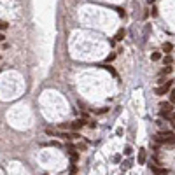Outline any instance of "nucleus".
<instances>
[{"label": "nucleus", "instance_id": "nucleus-16", "mask_svg": "<svg viewBox=\"0 0 175 175\" xmlns=\"http://www.w3.org/2000/svg\"><path fill=\"white\" fill-rule=\"evenodd\" d=\"M170 117H172V126L175 128V112H172V116H170Z\"/></svg>", "mask_w": 175, "mask_h": 175}, {"label": "nucleus", "instance_id": "nucleus-10", "mask_svg": "<svg viewBox=\"0 0 175 175\" xmlns=\"http://www.w3.org/2000/svg\"><path fill=\"white\" fill-rule=\"evenodd\" d=\"M103 68H105V70H109V72H110V74L114 76V77H117V72L114 70V68H112V67H109V65H107V67H103Z\"/></svg>", "mask_w": 175, "mask_h": 175}, {"label": "nucleus", "instance_id": "nucleus-7", "mask_svg": "<svg viewBox=\"0 0 175 175\" xmlns=\"http://www.w3.org/2000/svg\"><path fill=\"white\" fill-rule=\"evenodd\" d=\"M116 40H123L124 39V30L121 28V30H117V33H116V37H114Z\"/></svg>", "mask_w": 175, "mask_h": 175}, {"label": "nucleus", "instance_id": "nucleus-13", "mask_svg": "<svg viewBox=\"0 0 175 175\" xmlns=\"http://www.w3.org/2000/svg\"><path fill=\"white\" fill-rule=\"evenodd\" d=\"M163 61H165L166 65H172V56H165V58H163Z\"/></svg>", "mask_w": 175, "mask_h": 175}, {"label": "nucleus", "instance_id": "nucleus-4", "mask_svg": "<svg viewBox=\"0 0 175 175\" xmlns=\"http://www.w3.org/2000/svg\"><path fill=\"white\" fill-rule=\"evenodd\" d=\"M151 170L154 172V175H168V170H166V168H158L156 165H151Z\"/></svg>", "mask_w": 175, "mask_h": 175}, {"label": "nucleus", "instance_id": "nucleus-8", "mask_svg": "<svg viewBox=\"0 0 175 175\" xmlns=\"http://www.w3.org/2000/svg\"><path fill=\"white\" fill-rule=\"evenodd\" d=\"M151 60H152V61H159V60H161V53H152Z\"/></svg>", "mask_w": 175, "mask_h": 175}, {"label": "nucleus", "instance_id": "nucleus-17", "mask_svg": "<svg viewBox=\"0 0 175 175\" xmlns=\"http://www.w3.org/2000/svg\"><path fill=\"white\" fill-rule=\"evenodd\" d=\"M170 102H172V103H175V95H174V93H172V97H170Z\"/></svg>", "mask_w": 175, "mask_h": 175}, {"label": "nucleus", "instance_id": "nucleus-12", "mask_svg": "<svg viewBox=\"0 0 175 175\" xmlns=\"http://www.w3.org/2000/svg\"><path fill=\"white\" fill-rule=\"evenodd\" d=\"M128 168H131V161H124L123 163V170H128Z\"/></svg>", "mask_w": 175, "mask_h": 175}, {"label": "nucleus", "instance_id": "nucleus-9", "mask_svg": "<svg viewBox=\"0 0 175 175\" xmlns=\"http://www.w3.org/2000/svg\"><path fill=\"white\" fill-rule=\"evenodd\" d=\"M163 51H165V53H170V51H172V44H170V42H166V44L163 46Z\"/></svg>", "mask_w": 175, "mask_h": 175}, {"label": "nucleus", "instance_id": "nucleus-14", "mask_svg": "<svg viewBox=\"0 0 175 175\" xmlns=\"http://www.w3.org/2000/svg\"><path fill=\"white\" fill-rule=\"evenodd\" d=\"M7 26H9V25H7L5 21H0V30H7Z\"/></svg>", "mask_w": 175, "mask_h": 175}, {"label": "nucleus", "instance_id": "nucleus-2", "mask_svg": "<svg viewBox=\"0 0 175 175\" xmlns=\"http://www.w3.org/2000/svg\"><path fill=\"white\" fill-rule=\"evenodd\" d=\"M159 116L161 117L172 116V105H170V103H161V105H159Z\"/></svg>", "mask_w": 175, "mask_h": 175}, {"label": "nucleus", "instance_id": "nucleus-18", "mask_svg": "<svg viewBox=\"0 0 175 175\" xmlns=\"http://www.w3.org/2000/svg\"><path fill=\"white\" fill-rule=\"evenodd\" d=\"M5 39V37H4V35H2V33H0V42H2V40Z\"/></svg>", "mask_w": 175, "mask_h": 175}, {"label": "nucleus", "instance_id": "nucleus-11", "mask_svg": "<svg viewBox=\"0 0 175 175\" xmlns=\"http://www.w3.org/2000/svg\"><path fill=\"white\" fill-rule=\"evenodd\" d=\"M170 72H172V67L168 65L166 68H163V70H161V76H165V74H170Z\"/></svg>", "mask_w": 175, "mask_h": 175}, {"label": "nucleus", "instance_id": "nucleus-6", "mask_svg": "<svg viewBox=\"0 0 175 175\" xmlns=\"http://www.w3.org/2000/svg\"><path fill=\"white\" fill-rule=\"evenodd\" d=\"M145 159H147L145 149H140V151H138V163H140V165H144V163H145Z\"/></svg>", "mask_w": 175, "mask_h": 175}, {"label": "nucleus", "instance_id": "nucleus-3", "mask_svg": "<svg viewBox=\"0 0 175 175\" xmlns=\"http://www.w3.org/2000/svg\"><path fill=\"white\" fill-rule=\"evenodd\" d=\"M170 88H172V81H166V82H163L161 86H158V88H156V95H159V97H161V95L168 93V89H170Z\"/></svg>", "mask_w": 175, "mask_h": 175}, {"label": "nucleus", "instance_id": "nucleus-15", "mask_svg": "<svg viewBox=\"0 0 175 175\" xmlns=\"http://www.w3.org/2000/svg\"><path fill=\"white\" fill-rule=\"evenodd\" d=\"M131 152H133V151H131V147H130V145H128V147H124V154H126V156H130Z\"/></svg>", "mask_w": 175, "mask_h": 175}, {"label": "nucleus", "instance_id": "nucleus-5", "mask_svg": "<svg viewBox=\"0 0 175 175\" xmlns=\"http://www.w3.org/2000/svg\"><path fill=\"white\" fill-rule=\"evenodd\" d=\"M84 126V119H76L74 123H70V128L72 130H81Z\"/></svg>", "mask_w": 175, "mask_h": 175}, {"label": "nucleus", "instance_id": "nucleus-1", "mask_svg": "<svg viewBox=\"0 0 175 175\" xmlns=\"http://www.w3.org/2000/svg\"><path fill=\"white\" fill-rule=\"evenodd\" d=\"M154 140L156 142H159V144L174 145L175 144V135H174V131H159V133L154 137Z\"/></svg>", "mask_w": 175, "mask_h": 175}]
</instances>
